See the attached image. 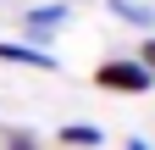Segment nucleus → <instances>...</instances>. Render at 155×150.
<instances>
[{
  "label": "nucleus",
  "instance_id": "f257e3e1",
  "mask_svg": "<svg viewBox=\"0 0 155 150\" xmlns=\"http://www.w3.org/2000/svg\"><path fill=\"white\" fill-rule=\"evenodd\" d=\"M94 84H100L105 95H150V89H155V78L133 61V56H111V61H100V67H94Z\"/></svg>",
  "mask_w": 155,
  "mask_h": 150
},
{
  "label": "nucleus",
  "instance_id": "f03ea898",
  "mask_svg": "<svg viewBox=\"0 0 155 150\" xmlns=\"http://www.w3.org/2000/svg\"><path fill=\"white\" fill-rule=\"evenodd\" d=\"M67 17H72V6H33V11H22V28H28V39H39V50H45L50 33L67 28Z\"/></svg>",
  "mask_w": 155,
  "mask_h": 150
},
{
  "label": "nucleus",
  "instance_id": "7ed1b4c3",
  "mask_svg": "<svg viewBox=\"0 0 155 150\" xmlns=\"http://www.w3.org/2000/svg\"><path fill=\"white\" fill-rule=\"evenodd\" d=\"M0 61H11V67H39V72H55L61 61H55V50H39V45H11V39H0Z\"/></svg>",
  "mask_w": 155,
  "mask_h": 150
},
{
  "label": "nucleus",
  "instance_id": "20e7f679",
  "mask_svg": "<svg viewBox=\"0 0 155 150\" xmlns=\"http://www.w3.org/2000/svg\"><path fill=\"white\" fill-rule=\"evenodd\" d=\"M55 139H61V145H72V150H94V145H105L100 122H67V128H61Z\"/></svg>",
  "mask_w": 155,
  "mask_h": 150
},
{
  "label": "nucleus",
  "instance_id": "39448f33",
  "mask_svg": "<svg viewBox=\"0 0 155 150\" xmlns=\"http://www.w3.org/2000/svg\"><path fill=\"white\" fill-rule=\"evenodd\" d=\"M105 11H111V17H122V22H133V28H155V11L139 6V0H105Z\"/></svg>",
  "mask_w": 155,
  "mask_h": 150
},
{
  "label": "nucleus",
  "instance_id": "423d86ee",
  "mask_svg": "<svg viewBox=\"0 0 155 150\" xmlns=\"http://www.w3.org/2000/svg\"><path fill=\"white\" fill-rule=\"evenodd\" d=\"M0 150H39V134H28V128H0Z\"/></svg>",
  "mask_w": 155,
  "mask_h": 150
},
{
  "label": "nucleus",
  "instance_id": "0eeeda50",
  "mask_svg": "<svg viewBox=\"0 0 155 150\" xmlns=\"http://www.w3.org/2000/svg\"><path fill=\"white\" fill-rule=\"evenodd\" d=\"M133 61H139V67L150 72V78H155V39H144V45H139V56H133Z\"/></svg>",
  "mask_w": 155,
  "mask_h": 150
},
{
  "label": "nucleus",
  "instance_id": "6e6552de",
  "mask_svg": "<svg viewBox=\"0 0 155 150\" xmlns=\"http://www.w3.org/2000/svg\"><path fill=\"white\" fill-rule=\"evenodd\" d=\"M127 150H150V145H144V139H127Z\"/></svg>",
  "mask_w": 155,
  "mask_h": 150
}]
</instances>
